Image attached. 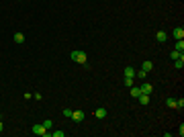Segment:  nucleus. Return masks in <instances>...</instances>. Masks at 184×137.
Returning a JSON list of instances; mask_svg holds the SVG:
<instances>
[{
	"label": "nucleus",
	"instance_id": "39448f33",
	"mask_svg": "<svg viewBox=\"0 0 184 137\" xmlns=\"http://www.w3.org/2000/svg\"><path fill=\"white\" fill-rule=\"evenodd\" d=\"M172 35H174L176 41H178V39H184V29H182V27H176V29L172 31Z\"/></svg>",
	"mask_w": 184,
	"mask_h": 137
},
{
	"label": "nucleus",
	"instance_id": "20e7f679",
	"mask_svg": "<svg viewBox=\"0 0 184 137\" xmlns=\"http://www.w3.org/2000/svg\"><path fill=\"white\" fill-rule=\"evenodd\" d=\"M139 88H141V92H143V94H151V92H153V86H151L150 82H143Z\"/></svg>",
	"mask_w": 184,
	"mask_h": 137
},
{
	"label": "nucleus",
	"instance_id": "5701e85b",
	"mask_svg": "<svg viewBox=\"0 0 184 137\" xmlns=\"http://www.w3.org/2000/svg\"><path fill=\"white\" fill-rule=\"evenodd\" d=\"M2 131H4V125H2V121H0V133H2Z\"/></svg>",
	"mask_w": 184,
	"mask_h": 137
},
{
	"label": "nucleus",
	"instance_id": "f3484780",
	"mask_svg": "<svg viewBox=\"0 0 184 137\" xmlns=\"http://www.w3.org/2000/svg\"><path fill=\"white\" fill-rule=\"evenodd\" d=\"M135 76H137L139 80H143V78H145V76H147V74H145V72H143V70H139V72H135Z\"/></svg>",
	"mask_w": 184,
	"mask_h": 137
},
{
	"label": "nucleus",
	"instance_id": "7ed1b4c3",
	"mask_svg": "<svg viewBox=\"0 0 184 137\" xmlns=\"http://www.w3.org/2000/svg\"><path fill=\"white\" fill-rule=\"evenodd\" d=\"M70 119H72V121H76V123H82V121H84V113H82V111H74Z\"/></svg>",
	"mask_w": 184,
	"mask_h": 137
},
{
	"label": "nucleus",
	"instance_id": "4be33fe9",
	"mask_svg": "<svg viewBox=\"0 0 184 137\" xmlns=\"http://www.w3.org/2000/svg\"><path fill=\"white\" fill-rule=\"evenodd\" d=\"M72 113H74L72 109H64V115H66V117H72Z\"/></svg>",
	"mask_w": 184,
	"mask_h": 137
},
{
	"label": "nucleus",
	"instance_id": "4468645a",
	"mask_svg": "<svg viewBox=\"0 0 184 137\" xmlns=\"http://www.w3.org/2000/svg\"><path fill=\"white\" fill-rule=\"evenodd\" d=\"M139 94H141V88H139V86H131V96H133V98H137Z\"/></svg>",
	"mask_w": 184,
	"mask_h": 137
},
{
	"label": "nucleus",
	"instance_id": "1a4fd4ad",
	"mask_svg": "<svg viewBox=\"0 0 184 137\" xmlns=\"http://www.w3.org/2000/svg\"><path fill=\"white\" fill-rule=\"evenodd\" d=\"M174 68H176V70H182L184 68V53L178 57V59H174Z\"/></svg>",
	"mask_w": 184,
	"mask_h": 137
},
{
	"label": "nucleus",
	"instance_id": "dca6fc26",
	"mask_svg": "<svg viewBox=\"0 0 184 137\" xmlns=\"http://www.w3.org/2000/svg\"><path fill=\"white\" fill-rule=\"evenodd\" d=\"M41 125H43V127H45V129H47V131H49V129L53 127V123H51V119H45V121H43Z\"/></svg>",
	"mask_w": 184,
	"mask_h": 137
},
{
	"label": "nucleus",
	"instance_id": "2eb2a0df",
	"mask_svg": "<svg viewBox=\"0 0 184 137\" xmlns=\"http://www.w3.org/2000/svg\"><path fill=\"white\" fill-rule=\"evenodd\" d=\"M166 106L168 109H176V98H166Z\"/></svg>",
	"mask_w": 184,
	"mask_h": 137
},
{
	"label": "nucleus",
	"instance_id": "aec40b11",
	"mask_svg": "<svg viewBox=\"0 0 184 137\" xmlns=\"http://www.w3.org/2000/svg\"><path fill=\"white\" fill-rule=\"evenodd\" d=\"M123 82H125V86H127V88H131V86H133V78H125Z\"/></svg>",
	"mask_w": 184,
	"mask_h": 137
},
{
	"label": "nucleus",
	"instance_id": "0eeeda50",
	"mask_svg": "<svg viewBox=\"0 0 184 137\" xmlns=\"http://www.w3.org/2000/svg\"><path fill=\"white\" fill-rule=\"evenodd\" d=\"M141 70H143V72H145V74H150L151 70H153V64H151L150 59H145V61H143V64H141Z\"/></svg>",
	"mask_w": 184,
	"mask_h": 137
},
{
	"label": "nucleus",
	"instance_id": "412c9836",
	"mask_svg": "<svg viewBox=\"0 0 184 137\" xmlns=\"http://www.w3.org/2000/svg\"><path fill=\"white\" fill-rule=\"evenodd\" d=\"M51 135H53V137H64V135H66V133H64V131H53Z\"/></svg>",
	"mask_w": 184,
	"mask_h": 137
},
{
	"label": "nucleus",
	"instance_id": "6e6552de",
	"mask_svg": "<svg viewBox=\"0 0 184 137\" xmlns=\"http://www.w3.org/2000/svg\"><path fill=\"white\" fill-rule=\"evenodd\" d=\"M137 100H139V104H143V106L150 104V94H143V92H141V94L137 96Z\"/></svg>",
	"mask_w": 184,
	"mask_h": 137
},
{
	"label": "nucleus",
	"instance_id": "f8f14e48",
	"mask_svg": "<svg viewBox=\"0 0 184 137\" xmlns=\"http://www.w3.org/2000/svg\"><path fill=\"white\" fill-rule=\"evenodd\" d=\"M174 49H176V51H180V53H184V39H178V41H176V45H174Z\"/></svg>",
	"mask_w": 184,
	"mask_h": 137
},
{
	"label": "nucleus",
	"instance_id": "9b49d317",
	"mask_svg": "<svg viewBox=\"0 0 184 137\" xmlns=\"http://www.w3.org/2000/svg\"><path fill=\"white\" fill-rule=\"evenodd\" d=\"M94 117H96V119H104V117H106V109H104V106H100V109H96V113H94Z\"/></svg>",
	"mask_w": 184,
	"mask_h": 137
},
{
	"label": "nucleus",
	"instance_id": "6ab92c4d",
	"mask_svg": "<svg viewBox=\"0 0 184 137\" xmlns=\"http://www.w3.org/2000/svg\"><path fill=\"white\" fill-rule=\"evenodd\" d=\"M180 55H182V53H180V51H176V49H174L172 53H170V57H172V59H178Z\"/></svg>",
	"mask_w": 184,
	"mask_h": 137
},
{
	"label": "nucleus",
	"instance_id": "ddd939ff",
	"mask_svg": "<svg viewBox=\"0 0 184 137\" xmlns=\"http://www.w3.org/2000/svg\"><path fill=\"white\" fill-rule=\"evenodd\" d=\"M12 39H14V43H25V35L23 33H14Z\"/></svg>",
	"mask_w": 184,
	"mask_h": 137
},
{
	"label": "nucleus",
	"instance_id": "423d86ee",
	"mask_svg": "<svg viewBox=\"0 0 184 137\" xmlns=\"http://www.w3.org/2000/svg\"><path fill=\"white\" fill-rule=\"evenodd\" d=\"M123 74H125V78H135V68H133V66H127V68L123 70Z\"/></svg>",
	"mask_w": 184,
	"mask_h": 137
},
{
	"label": "nucleus",
	"instance_id": "a211bd4d",
	"mask_svg": "<svg viewBox=\"0 0 184 137\" xmlns=\"http://www.w3.org/2000/svg\"><path fill=\"white\" fill-rule=\"evenodd\" d=\"M184 106V98H176V109H182Z\"/></svg>",
	"mask_w": 184,
	"mask_h": 137
},
{
	"label": "nucleus",
	"instance_id": "9d476101",
	"mask_svg": "<svg viewBox=\"0 0 184 137\" xmlns=\"http://www.w3.org/2000/svg\"><path fill=\"white\" fill-rule=\"evenodd\" d=\"M156 39H158L160 43H166V41H168V35L164 33V31H158V33H156Z\"/></svg>",
	"mask_w": 184,
	"mask_h": 137
},
{
	"label": "nucleus",
	"instance_id": "f257e3e1",
	"mask_svg": "<svg viewBox=\"0 0 184 137\" xmlns=\"http://www.w3.org/2000/svg\"><path fill=\"white\" fill-rule=\"evenodd\" d=\"M70 57H72L76 64H80V66H86V64H88V55H86L84 51H78V49L72 51V55H70Z\"/></svg>",
	"mask_w": 184,
	"mask_h": 137
},
{
	"label": "nucleus",
	"instance_id": "f03ea898",
	"mask_svg": "<svg viewBox=\"0 0 184 137\" xmlns=\"http://www.w3.org/2000/svg\"><path fill=\"white\" fill-rule=\"evenodd\" d=\"M33 133H35V135H41V137H49V135H51V133H49V131H47V129L41 125V123L33 125Z\"/></svg>",
	"mask_w": 184,
	"mask_h": 137
}]
</instances>
